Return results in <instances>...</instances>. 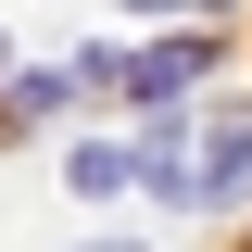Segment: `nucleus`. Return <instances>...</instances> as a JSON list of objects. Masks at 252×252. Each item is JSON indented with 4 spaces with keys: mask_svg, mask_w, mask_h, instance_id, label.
<instances>
[{
    "mask_svg": "<svg viewBox=\"0 0 252 252\" xmlns=\"http://www.w3.org/2000/svg\"><path fill=\"white\" fill-rule=\"evenodd\" d=\"M126 177H152V202H177V215H227L252 189V114L152 126V152H126Z\"/></svg>",
    "mask_w": 252,
    "mask_h": 252,
    "instance_id": "f257e3e1",
    "label": "nucleus"
},
{
    "mask_svg": "<svg viewBox=\"0 0 252 252\" xmlns=\"http://www.w3.org/2000/svg\"><path fill=\"white\" fill-rule=\"evenodd\" d=\"M89 252H152V240H89Z\"/></svg>",
    "mask_w": 252,
    "mask_h": 252,
    "instance_id": "20e7f679",
    "label": "nucleus"
},
{
    "mask_svg": "<svg viewBox=\"0 0 252 252\" xmlns=\"http://www.w3.org/2000/svg\"><path fill=\"white\" fill-rule=\"evenodd\" d=\"M139 13H215V0H139Z\"/></svg>",
    "mask_w": 252,
    "mask_h": 252,
    "instance_id": "7ed1b4c3",
    "label": "nucleus"
},
{
    "mask_svg": "<svg viewBox=\"0 0 252 252\" xmlns=\"http://www.w3.org/2000/svg\"><path fill=\"white\" fill-rule=\"evenodd\" d=\"M189 76H202V38H177V51H139V63H126V89H139V101L189 89Z\"/></svg>",
    "mask_w": 252,
    "mask_h": 252,
    "instance_id": "f03ea898",
    "label": "nucleus"
}]
</instances>
